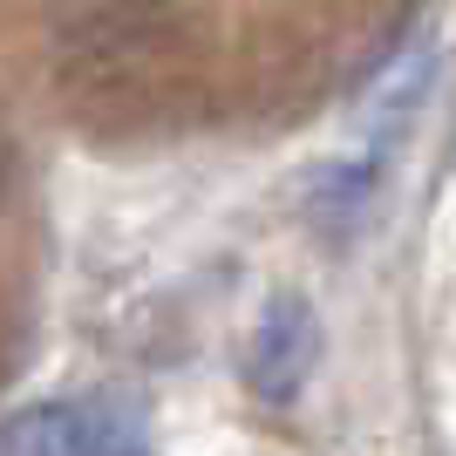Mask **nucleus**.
Here are the masks:
<instances>
[{
	"label": "nucleus",
	"mask_w": 456,
	"mask_h": 456,
	"mask_svg": "<svg viewBox=\"0 0 456 456\" xmlns=\"http://www.w3.org/2000/svg\"><path fill=\"white\" fill-rule=\"evenodd\" d=\"M55 61L61 82L102 102H136L171 76L177 14L171 0H55Z\"/></svg>",
	"instance_id": "nucleus-1"
},
{
	"label": "nucleus",
	"mask_w": 456,
	"mask_h": 456,
	"mask_svg": "<svg viewBox=\"0 0 456 456\" xmlns=\"http://www.w3.org/2000/svg\"><path fill=\"white\" fill-rule=\"evenodd\" d=\"M143 402L123 388L35 402L0 422V456H143Z\"/></svg>",
	"instance_id": "nucleus-2"
},
{
	"label": "nucleus",
	"mask_w": 456,
	"mask_h": 456,
	"mask_svg": "<svg viewBox=\"0 0 456 456\" xmlns=\"http://www.w3.org/2000/svg\"><path fill=\"white\" fill-rule=\"evenodd\" d=\"M246 388L259 402H293L321 368V314L306 293H273L246 334Z\"/></svg>",
	"instance_id": "nucleus-3"
}]
</instances>
